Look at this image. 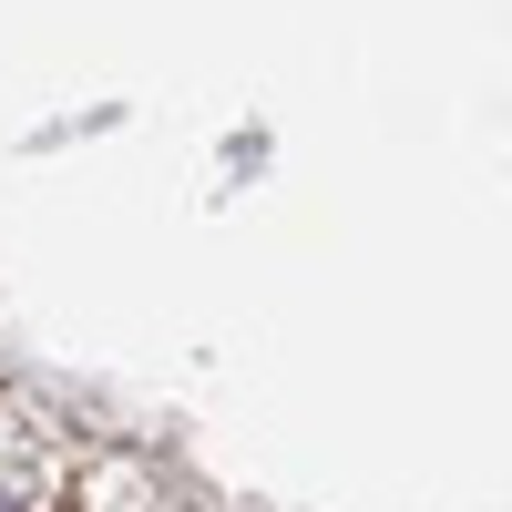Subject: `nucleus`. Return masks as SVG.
I'll return each instance as SVG.
<instances>
[{
    "instance_id": "1",
    "label": "nucleus",
    "mask_w": 512,
    "mask_h": 512,
    "mask_svg": "<svg viewBox=\"0 0 512 512\" xmlns=\"http://www.w3.org/2000/svg\"><path fill=\"white\" fill-rule=\"evenodd\" d=\"M72 512H164V492H154L144 461H93V482L72 492Z\"/></svg>"
}]
</instances>
